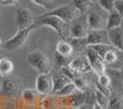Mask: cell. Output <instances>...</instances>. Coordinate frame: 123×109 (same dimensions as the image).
<instances>
[{
  "label": "cell",
  "instance_id": "1",
  "mask_svg": "<svg viewBox=\"0 0 123 109\" xmlns=\"http://www.w3.org/2000/svg\"><path fill=\"white\" fill-rule=\"evenodd\" d=\"M26 60L28 65L35 69L38 74H49L52 72V63L49 58L41 50H35L27 54Z\"/></svg>",
  "mask_w": 123,
  "mask_h": 109
},
{
  "label": "cell",
  "instance_id": "2",
  "mask_svg": "<svg viewBox=\"0 0 123 109\" xmlns=\"http://www.w3.org/2000/svg\"><path fill=\"white\" fill-rule=\"evenodd\" d=\"M35 28H36V26H31V27H27V28L17 29V32L12 37H10L7 41L4 42L3 48L5 49V50H9V52H15V50L21 49L27 43L28 38H30V34Z\"/></svg>",
  "mask_w": 123,
  "mask_h": 109
},
{
  "label": "cell",
  "instance_id": "3",
  "mask_svg": "<svg viewBox=\"0 0 123 109\" xmlns=\"http://www.w3.org/2000/svg\"><path fill=\"white\" fill-rule=\"evenodd\" d=\"M86 16H87V23H89L90 29H104L107 27L108 12L105 11L104 9H101L98 4L97 5L94 4V6L86 14Z\"/></svg>",
  "mask_w": 123,
  "mask_h": 109
},
{
  "label": "cell",
  "instance_id": "4",
  "mask_svg": "<svg viewBox=\"0 0 123 109\" xmlns=\"http://www.w3.org/2000/svg\"><path fill=\"white\" fill-rule=\"evenodd\" d=\"M67 25L63 20H60L59 17L57 16H52V15H39V16H36L35 17V26H47L49 28H52L54 29V31L62 36V37H64V31H65V28H67Z\"/></svg>",
  "mask_w": 123,
  "mask_h": 109
},
{
  "label": "cell",
  "instance_id": "5",
  "mask_svg": "<svg viewBox=\"0 0 123 109\" xmlns=\"http://www.w3.org/2000/svg\"><path fill=\"white\" fill-rule=\"evenodd\" d=\"M90 32L86 14L79 15L69 23V38H86Z\"/></svg>",
  "mask_w": 123,
  "mask_h": 109
},
{
  "label": "cell",
  "instance_id": "6",
  "mask_svg": "<svg viewBox=\"0 0 123 109\" xmlns=\"http://www.w3.org/2000/svg\"><path fill=\"white\" fill-rule=\"evenodd\" d=\"M46 15H52V16H57L59 17L60 20H63L65 23H70L71 21L80 15V12L75 9V6L73 4L70 5H63V6H58V7H54L53 10H49V11L46 12Z\"/></svg>",
  "mask_w": 123,
  "mask_h": 109
},
{
  "label": "cell",
  "instance_id": "7",
  "mask_svg": "<svg viewBox=\"0 0 123 109\" xmlns=\"http://www.w3.org/2000/svg\"><path fill=\"white\" fill-rule=\"evenodd\" d=\"M36 91L41 96H49L54 93V77L52 72L38 74L36 78Z\"/></svg>",
  "mask_w": 123,
  "mask_h": 109
},
{
  "label": "cell",
  "instance_id": "8",
  "mask_svg": "<svg viewBox=\"0 0 123 109\" xmlns=\"http://www.w3.org/2000/svg\"><path fill=\"white\" fill-rule=\"evenodd\" d=\"M85 55L87 58V60L91 65V69L94 71L95 75H101V74H106L107 70V65L102 58L96 50H94L91 47H87L85 49Z\"/></svg>",
  "mask_w": 123,
  "mask_h": 109
},
{
  "label": "cell",
  "instance_id": "9",
  "mask_svg": "<svg viewBox=\"0 0 123 109\" xmlns=\"http://www.w3.org/2000/svg\"><path fill=\"white\" fill-rule=\"evenodd\" d=\"M15 22H16L17 29L27 28L31 26H35V17L28 9L17 7L15 11Z\"/></svg>",
  "mask_w": 123,
  "mask_h": 109
},
{
  "label": "cell",
  "instance_id": "10",
  "mask_svg": "<svg viewBox=\"0 0 123 109\" xmlns=\"http://www.w3.org/2000/svg\"><path fill=\"white\" fill-rule=\"evenodd\" d=\"M69 67L78 75H85V74L92 71L91 65H90L85 54L78 55V56L71 59L70 63H69Z\"/></svg>",
  "mask_w": 123,
  "mask_h": 109
},
{
  "label": "cell",
  "instance_id": "11",
  "mask_svg": "<svg viewBox=\"0 0 123 109\" xmlns=\"http://www.w3.org/2000/svg\"><path fill=\"white\" fill-rule=\"evenodd\" d=\"M20 92H22L21 90V82L18 78L12 77V76H6L4 77V80L1 82V93L5 96H16Z\"/></svg>",
  "mask_w": 123,
  "mask_h": 109
},
{
  "label": "cell",
  "instance_id": "12",
  "mask_svg": "<svg viewBox=\"0 0 123 109\" xmlns=\"http://www.w3.org/2000/svg\"><path fill=\"white\" fill-rule=\"evenodd\" d=\"M89 47L96 44H111L108 37V29H90V32L86 37Z\"/></svg>",
  "mask_w": 123,
  "mask_h": 109
},
{
  "label": "cell",
  "instance_id": "13",
  "mask_svg": "<svg viewBox=\"0 0 123 109\" xmlns=\"http://www.w3.org/2000/svg\"><path fill=\"white\" fill-rule=\"evenodd\" d=\"M108 37L111 44L123 52V25L116 28L108 29Z\"/></svg>",
  "mask_w": 123,
  "mask_h": 109
},
{
  "label": "cell",
  "instance_id": "14",
  "mask_svg": "<svg viewBox=\"0 0 123 109\" xmlns=\"http://www.w3.org/2000/svg\"><path fill=\"white\" fill-rule=\"evenodd\" d=\"M55 53H58L59 55L64 56V58H71L74 53V48L71 45V43L68 39H63V41H59L55 45Z\"/></svg>",
  "mask_w": 123,
  "mask_h": 109
},
{
  "label": "cell",
  "instance_id": "15",
  "mask_svg": "<svg viewBox=\"0 0 123 109\" xmlns=\"http://www.w3.org/2000/svg\"><path fill=\"white\" fill-rule=\"evenodd\" d=\"M85 103H86V94L83 91L76 90L70 97H68V104H69V107H73V108L78 109L79 107H81Z\"/></svg>",
  "mask_w": 123,
  "mask_h": 109
},
{
  "label": "cell",
  "instance_id": "16",
  "mask_svg": "<svg viewBox=\"0 0 123 109\" xmlns=\"http://www.w3.org/2000/svg\"><path fill=\"white\" fill-rule=\"evenodd\" d=\"M14 63L10 58L4 56V58H0V75L6 77L10 76L14 71Z\"/></svg>",
  "mask_w": 123,
  "mask_h": 109
},
{
  "label": "cell",
  "instance_id": "17",
  "mask_svg": "<svg viewBox=\"0 0 123 109\" xmlns=\"http://www.w3.org/2000/svg\"><path fill=\"white\" fill-rule=\"evenodd\" d=\"M123 25V17L116 11L108 12V17H107V29H112V28H116V27H119Z\"/></svg>",
  "mask_w": 123,
  "mask_h": 109
},
{
  "label": "cell",
  "instance_id": "18",
  "mask_svg": "<svg viewBox=\"0 0 123 109\" xmlns=\"http://www.w3.org/2000/svg\"><path fill=\"white\" fill-rule=\"evenodd\" d=\"M95 0H73V5L80 12V15L87 14L89 10L94 6Z\"/></svg>",
  "mask_w": 123,
  "mask_h": 109
},
{
  "label": "cell",
  "instance_id": "19",
  "mask_svg": "<svg viewBox=\"0 0 123 109\" xmlns=\"http://www.w3.org/2000/svg\"><path fill=\"white\" fill-rule=\"evenodd\" d=\"M21 97L25 103L27 104H35L37 101V97H38V92L36 91V88H24L22 92H21Z\"/></svg>",
  "mask_w": 123,
  "mask_h": 109
},
{
  "label": "cell",
  "instance_id": "20",
  "mask_svg": "<svg viewBox=\"0 0 123 109\" xmlns=\"http://www.w3.org/2000/svg\"><path fill=\"white\" fill-rule=\"evenodd\" d=\"M53 77H54V93L58 92L60 88H63L65 85H68V83H70V82H73L67 75L62 74V72L58 74V75H55V76H53ZM54 93H53V94H54Z\"/></svg>",
  "mask_w": 123,
  "mask_h": 109
},
{
  "label": "cell",
  "instance_id": "21",
  "mask_svg": "<svg viewBox=\"0 0 123 109\" xmlns=\"http://www.w3.org/2000/svg\"><path fill=\"white\" fill-rule=\"evenodd\" d=\"M76 90H78V88H76V86L74 85V82H70V83L65 85L63 88H60L58 92H55L54 96H55V97H64V98H68V97H70L71 94H73Z\"/></svg>",
  "mask_w": 123,
  "mask_h": 109
},
{
  "label": "cell",
  "instance_id": "22",
  "mask_svg": "<svg viewBox=\"0 0 123 109\" xmlns=\"http://www.w3.org/2000/svg\"><path fill=\"white\" fill-rule=\"evenodd\" d=\"M107 109H123V97L117 93H112Z\"/></svg>",
  "mask_w": 123,
  "mask_h": 109
},
{
  "label": "cell",
  "instance_id": "23",
  "mask_svg": "<svg viewBox=\"0 0 123 109\" xmlns=\"http://www.w3.org/2000/svg\"><path fill=\"white\" fill-rule=\"evenodd\" d=\"M95 87H105V88H112V80L107 74L96 75V82Z\"/></svg>",
  "mask_w": 123,
  "mask_h": 109
},
{
  "label": "cell",
  "instance_id": "24",
  "mask_svg": "<svg viewBox=\"0 0 123 109\" xmlns=\"http://www.w3.org/2000/svg\"><path fill=\"white\" fill-rule=\"evenodd\" d=\"M68 41L71 43V45H73L74 52H81V50H84V49H86L89 47L86 38H69Z\"/></svg>",
  "mask_w": 123,
  "mask_h": 109
},
{
  "label": "cell",
  "instance_id": "25",
  "mask_svg": "<svg viewBox=\"0 0 123 109\" xmlns=\"http://www.w3.org/2000/svg\"><path fill=\"white\" fill-rule=\"evenodd\" d=\"M73 82H74V85L76 86V88H78L79 91H83V92H85V91H87L89 88H90L89 82H87L86 77H85L84 75H78L76 77H74Z\"/></svg>",
  "mask_w": 123,
  "mask_h": 109
},
{
  "label": "cell",
  "instance_id": "26",
  "mask_svg": "<svg viewBox=\"0 0 123 109\" xmlns=\"http://www.w3.org/2000/svg\"><path fill=\"white\" fill-rule=\"evenodd\" d=\"M95 102H97L104 109H107L108 102H110V97H107L106 94H104L102 92H100L98 90L95 88Z\"/></svg>",
  "mask_w": 123,
  "mask_h": 109
},
{
  "label": "cell",
  "instance_id": "27",
  "mask_svg": "<svg viewBox=\"0 0 123 109\" xmlns=\"http://www.w3.org/2000/svg\"><path fill=\"white\" fill-rule=\"evenodd\" d=\"M97 4L101 9H104L105 11L111 12L115 10V4L116 0H97Z\"/></svg>",
  "mask_w": 123,
  "mask_h": 109
},
{
  "label": "cell",
  "instance_id": "28",
  "mask_svg": "<svg viewBox=\"0 0 123 109\" xmlns=\"http://www.w3.org/2000/svg\"><path fill=\"white\" fill-rule=\"evenodd\" d=\"M33 4H36V5H38V6H41V7H43V9H46V10H53L55 6H54V1L53 0H31Z\"/></svg>",
  "mask_w": 123,
  "mask_h": 109
},
{
  "label": "cell",
  "instance_id": "29",
  "mask_svg": "<svg viewBox=\"0 0 123 109\" xmlns=\"http://www.w3.org/2000/svg\"><path fill=\"white\" fill-rule=\"evenodd\" d=\"M115 10L123 17V0H116L115 4Z\"/></svg>",
  "mask_w": 123,
  "mask_h": 109
},
{
  "label": "cell",
  "instance_id": "30",
  "mask_svg": "<svg viewBox=\"0 0 123 109\" xmlns=\"http://www.w3.org/2000/svg\"><path fill=\"white\" fill-rule=\"evenodd\" d=\"M0 4L5 6H15L18 4V0H0Z\"/></svg>",
  "mask_w": 123,
  "mask_h": 109
},
{
  "label": "cell",
  "instance_id": "31",
  "mask_svg": "<svg viewBox=\"0 0 123 109\" xmlns=\"http://www.w3.org/2000/svg\"><path fill=\"white\" fill-rule=\"evenodd\" d=\"M78 109H92V105H91V104H87V103H85V104H83L81 107H79Z\"/></svg>",
  "mask_w": 123,
  "mask_h": 109
},
{
  "label": "cell",
  "instance_id": "32",
  "mask_svg": "<svg viewBox=\"0 0 123 109\" xmlns=\"http://www.w3.org/2000/svg\"><path fill=\"white\" fill-rule=\"evenodd\" d=\"M59 109H76V108H73V107H62Z\"/></svg>",
  "mask_w": 123,
  "mask_h": 109
},
{
  "label": "cell",
  "instance_id": "33",
  "mask_svg": "<svg viewBox=\"0 0 123 109\" xmlns=\"http://www.w3.org/2000/svg\"><path fill=\"white\" fill-rule=\"evenodd\" d=\"M3 44H4V43H3V41H1V38H0V47H3Z\"/></svg>",
  "mask_w": 123,
  "mask_h": 109
},
{
  "label": "cell",
  "instance_id": "34",
  "mask_svg": "<svg viewBox=\"0 0 123 109\" xmlns=\"http://www.w3.org/2000/svg\"><path fill=\"white\" fill-rule=\"evenodd\" d=\"M95 1H97V0H95Z\"/></svg>",
  "mask_w": 123,
  "mask_h": 109
}]
</instances>
